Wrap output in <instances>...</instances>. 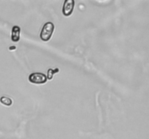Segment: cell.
I'll return each mask as SVG.
<instances>
[{
  "instance_id": "1",
  "label": "cell",
  "mask_w": 149,
  "mask_h": 139,
  "mask_svg": "<svg viewBox=\"0 0 149 139\" xmlns=\"http://www.w3.org/2000/svg\"><path fill=\"white\" fill-rule=\"evenodd\" d=\"M54 30H55V26H54L53 23H51V22L46 23L44 25L42 31H41L40 39L44 41H49L52 37Z\"/></svg>"
},
{
  "instance_id": "2",
  "label": "cell",
  "mask_w": 149,
  "mask_h": 139,
  "mask_svg": "<svg viewBox=\"0 0 149 139\" xmlns=\"http://www.w3.org/2000/svg\"><path fill=\"white\" fill-rule=\"evenodd\" d=\"M47 75L42 72H33L29 77V81L34 84H44L47 82Z\"/></svg>"
},
{
  "instance_id": "3",
  "label": "cell",
  "mask_w": 149,
  "mask_h": 139,
  "mask_svg": "<svg viewBox=\"0 0 149 139\" xmlns=\"http://www.w3.org/2000/svg\"><path fill=\"white\" fill-rule=\"evenodd\" d=\"M74 5L75 1L74 0H65L63 7V14L66 17L71 15L74 11Z\"/></svg>"
},
{
  "instance_id": "4",
  "label": "cell",
  "mask_w": 149,
  "mask_h": 139,
  "mask_svg": "<svg viewBox=\"0 0 149 139\" xmlns=\"http://www.w3.org/2000/svg\"><path fill=\"white\" fill-rule=\"evenodd\" d=\"M20 39V28L17 25H15L12 29L11 40L13 42L19 41Z\"/></svg>"
},
{
  "instance_id": "5",
  "label": "cell",
  "mask_w": 149,
  "mask_h": 139,
  "mask_svg": "<svg viewBox=\"0 0 149 139\" xmlns=\"http://www.w3.org/2000/svg\"><path fill=\"white\" fill-rule=\"evenodd\" d=\"M0 101H1V103L2 104H4L5 106H8V107L9 106H11L12 104H13V101H12L11 98L7 96L1 97Z\"/></svg>"
},
{
  "instance_id": "6",
  "label": "cell",
  "mask_w": 149,
  "mask_h": 139,
  "mask_svg": "<svg viewBox=\"0 0 149 139\" xmlns=\"http://www.w3.org/2000/svg\"><path fill=\"white\" fill-rule=\"evenodd\" d=\"M58 72H59V69H58V68H56V69L55 70L49 69L47 71V78L49 80H52V78H53L54 74Z\"/></svg>"
},
{
  "instance_id": "7",
  "label": "cell",
  "mask_w": 149,
  "mask_h": 139,
  "mask_svg": "<svg viewBox=\"0 0 149 139\" xmlns=\"http://www.w3.org/2000/svg\"><path fill=\"white\" fill-rule=\"evenodd\" d=\"M16 49V46H12L9 48V49H10V50H13V49Z\"/></svg>"
}]
</instances>
